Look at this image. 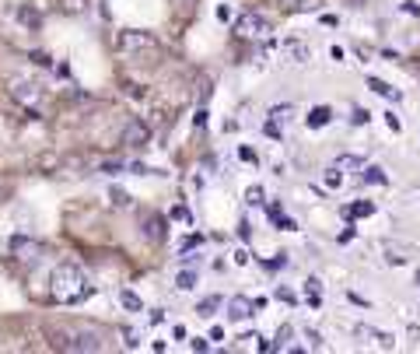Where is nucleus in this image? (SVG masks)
<instances>
[{
  "label": "nucleus",
  "instance_id": "obj_1",
  "mask_svg": "<svg viewBox=\"0 0 420 354\" xmlns=\"http://www.w3.org/2000/svg\"><path fill=\"white\" fill-rule=\"evenodd\" d=\"M49 295H53L56 306H81L84 298L91 295V284L81 274V266L60 264L53 270V277H49Z\"/></svg>",
  "mask_w": 420,
  "mask_h": 354
},
{
  "label": "nucleus",
  "instance_id": "obj_2",
  "mask_svg": "<svg viewBox=\"0 0 420 354\" xmlns=\"http://www.w3.org/2000/svg\"><path fill=\"white\" fill-rule=\"evenodd\" d=\"M53 348L60 351H98V333L95 330H70V326H56L53 333Z\"/></svg>",
  "mask_w": 420,
  "mask_h": 354
},
{
  "label": "nucleus",
  "instance_id": "obj_3",
  "mask_svg": "<svg viewBox=\"0 0 420 354\" xmlns=\"http://www.w3.org/2000/svg\"><path fill=\"white\" fill-rule=\"evenodd\" d=\"M270 32H273V25H270L263 14H256V11L238 14V21H235V36H238V39H266Z\"/></svg>",
  "mask_w": 420,
  "mask_h": 354
},
{
  "label": "nucleus",
  "instance_id": "obj_4",
  "mask_svg": "<svg viewBox=\"0 0 420 354\" xmlns=\"http://www.w3.org/2000/svg\"><path fill=\"white\" fill-rule=\"evenodd\" d=\"M120 144H123V147H147V144H151V127H147V123H140V120L126 123Z\"/></svg>",
  "mask_w": 420,
  "mask_h": 354
},
{
  "label": "nucleus",
  "instance_id": "obj_5",
  "mask_svg": "<svg viewBox=\"0 0 420 354\" xmlns=\"http://www.w3.org/2000/svg\"><path fill=\"white\" fill-rule=\"evenodd\" d=\"M11 249H14V256H18L21 264H28V266H36L42 260V246L36 239H14Z\"/></svg>",
  "mask_w": 420,
  "mask_h": 354
},
{
  "label": "nucleus",
  "instance_id": "obj_6",
  "mask_svg": "<svg viewBox=\"0 0 420 354\" xmlns=\"http://www.w3.org/2000/svg\"><path fill=\"white\" fill-rule=\"evenodd\" d=\"M382 253H385V260H389L392 266H406L414 256H417L414 246H399V242H382Z\"/></svg>",
  "mask_w": 420,
  "mask_h": 354
},
{
  "label": "nucleus",
  "instance_id": "obj_7",
  "mask_svg": "<svg viewBox=\"0 0 420 354\" xmlns=\"http://www.w3.org/2000/svg\"><path fill=\"white\" fill-rule=\"evenodd\" d=\"M158 49V39L154 36H147V32H133V28H126L120 32V49Z\"/></svg>",
  "mask_w": 420,
  "mask_h": 354
},
{
  "label": "nucleus",
  "instance_id": "obj_8",
  "mask_svg": "<svg viewBox=\"0 0 420 354\" xmlns=\"http://www.w3.org/2000/svg\"><path fill=\"white\" fill-rule=\"evenodd\" d=\"M144 239L147 242H165L168 239V222L162 214H147L144 218Z\"/></svg>",
  "mask_w": 420,
  "mask_h": 354
},
{
  "label": "nucleus",
  "instance_id": "obj_9",
  "mask_svg": "<svg viewBox=\"0 0 420 354\" xmlns=\"http://www.w3.org/2000/svg\"><path fill=\"white\" fill-rule=\"evenodd\" d=\"M39 95V85H32V81H11V98H18L21 105H36Z\"/></svg>",
  "mask_w": 420,
  "mask_h": 354
},
{
  "label": "nucleus",
  "instance_id": "obj_10",
  "mask_svg": "<svg viewBox=\"0 0 420 354\" xmlns=\"http://www.w3.org/2000/svg\"><path fill=\"white\" fill-rule=\"evenodd\" d=\"M256 309V302H249L246 295H235V298H228V316L235 319V323H246Z\"/></svg>",
  "mask_w": 420,
  "mask_h": 354
},
{
  "label": "nucleus",
  "instance_id": "obj_11",
  "mask_svg": "<svg viewBox=\"0 0 420 354\" xmlns=\"http://www.w3.org/2000/svg\"><path fill=\"white\" fill-rule=\"evenodd\" d=\"M340 214H343L347 222H354V218H372V214H375V204H372V200H361V204H347V207H343Z\"/></svg>",
  "mask_w": 420,
  "mask_h": 354
},
{
  "label": "nucleus",
  "instance_id": "obj_12",
  "mask_svg": "<svg viewBox=\"0 0 420 354\" xmlns=\"http://www.w3.org/2000/svg\"><path fill=\"white\" fill-rule=\"evenodd\" d=\"M330 120H333V109H330V105H315V109H312V113L305 116V123H308L312 130H319V127H326Z\"/></svg>",
  "mask_w": 420,
  "mask_h": 354
},
{
  "label": "nucleus",
  "instance_id": "obj_13",
  "mask_svg": "<svg viewBox=\"0 0 420 354\" xmlns=\"http://www.w3.org/2000/svg\"><path fill=\"white\" fill-rule=\"evenodd\" d=\"M357 333H361V337H375L378 348H385V351H389V348H396V337H392V333H385V330H368V326H357Z\"/></svg>",
  "mask_w": 420,
  "mask_h": 354
},
{
  "label": "nucleus",
  "instance_id": "obj_14",
  "mask_svg": "<svg viewBox=\"0 0 420 354\" xmlns=\"http://www.w3.org/2000/svg\"><path fill=\"white\" fill-rule=\"evenodd\" d=\"M368 88L375 91V95H382V98H389V102H399V98H403L392 85H385V81H378V78H368Z\"/></svg>",
  "mask_w": 420,
  "mask_h": 354
},
{
  "label": "nucleus",
  "instance_id": "obj_15",
  "mask_svg": "<svg viewBox=\"0 0 420 354\" xmlns=\"http://www.w3.org/2000/svg\"><path fill=\"white\" fill-rule=\"evenodd\" d=\"M333 165H340L343 172H364V158H357V155H340Z\"/></svg>",
  "mask_w": 420,
  "mask_h": 354
},
{
  "label": "nucleus",
  "instance_id": "obj_16",
  "mask_svg": "<svg viewBox=\"0 0 420 354\" xmlns=\"http://www.w3.org/2000/svg\"><path fill=\"white\" fill-rule=\"evenodd\" d=\"M221 306H224V302H221V295H210V298H204V302L196 306V316H204V319H214Z\"/></svg>",
  "mask_w": 420,
  "mask_h": 354
},
{
  "label": "nucleus",
  "instance_id": "obj_17",
  "mask_svg": "<svg viewBox=\"0 0 420 354\" xmlns=\"http://www.w3.org/2000/svg\"><path fill=\"white\" fill-rule=\"evenodd\" d=\"M361 179H364V182H372V186H385V182H389V176H385V169H382V165H364Z\"/></svg>",
  "mask_w": 420,
  "mask_h": 354
},
{
  "label": "nucleus",
  "instance_id": "obj_18",
  "mask_svg": "<svg viewBox=\"0 0 420 354\" xmlns=\"http://www.w3.org/2000/svg\"><path fill=\"white\" fill-rule=\"evenodd\" d=\"M175 288H179V291H193V288H196V270H189V266H186V270H179Z\"/></svg>",
  "mask_w": 420,
  "mask_h": 354
},
{
  "label": "nucleus",
  "instance_id": "obj_19",
  "mask_svg": "<svg viewBox=\"0 0 420 354\" xmlns=\"http://www.w3.org/2000/svg\"><path fill=\"white\" fill-rule=\"evenodd\" d=\"M322 182H326L330 189H340V186H343V169H340V165H330L326 176H322Z\"/></svg>",
  "mask_w": 420,
  "mask_h": 354
},
{
  "label": "nucleus",
  "instance_id": "obj_20",
  "mask_svg": "<svg viewBox=\"0 0 420 354\" xmlns=\"http://www.w3.org/2000/svg\"><path fill=\"white\" fill-rule=\"evenodd\" d=\"M109 200H112L116 207H130V193H126V189H120V186H112V189H109Z\"/></svg>",
  "mask_w": 420,
  "mask_h": 354
},
{
  "label": "nucleus",
  "instance_id": "obj_21",
  "mask_svg": "<svg viewBox=\"0 0 420 354\" xmlns=\"http://www.w3.org/2000/svg\"><path fill=\"white\" fill-rule=\"evenodd\" d=\"M120 302H123V306H126L130 312H144V306H140V298H137L133 291H123V295H120Z\"/></svg>",
  "mask_w": 420,
  "mask_h": 354
},
{
  "label": "nucleus",
  "instance_id": "obj_22",
  "mask_svg": "<svg viewBox=\"0 0 420 354\" xmlns=\"http://www.w3.org/2000/svg\"><path fill=\"white\" fill-rule=\"evenodd\" d=\"M288 49H291V56L298 60V63H305V60H308V46H305V43H294V39H291V43H288Z\"/></svg>",
  "mask_w": 420,
  "mask_h": 354
},
{
  "label": "nucleus",
  "instance_id": "obj_23",
  "mask_svg": "<svg viewBox=\"0 0 420 354\" xmlns=\"http://www.w3.org/2000/svg\"><path fill=\"white\" fill-rule=\"evenodd\" d=\"M291 105H273V109H270V120H277V123H284V120H291Z\"/></svg>",
  "mask_w": 420,
  "mask_h": 354
},
{
  "label": "nucleus",
  "instance_id": "obj_24",
  "mask_svg": "<svg viewBox=\"0 0 420 354\" xmlns=\"http://www.w3.org/2000/svg\"><path fill=\"white\" fill-rule=\"evenodd\" d=\"M246 204H249V207H259V204H263V186H249V189H246Z\"/></svg>",
  "mask_w": 420,
  "mask_h": 354
},
{
  "label": "nucleus",
  "instance_id": "obj_25",
  "mask_svg": "<svg viewBox=\"0 0 420 354\" xmlns=\"http://www.w3.org/2000/svg\"><path fill=\"white\" fill-rule=\"evenodd\" d=\"M263 133H266V137H273V140H280V123H277V120H266V123H263Z\"/></svg>",
  "mask_w": 420,
  "mask_h": 354
},
{
  "label": "nucleus",
  "instance_id": "obj_26",
  "mask_svg": "<svg viewBox=\"0 0 420 354\" xmlns=\"http://www.w3.org/2000/svg\"><path fill=\"white\" fill-rule=\"evenodd\" d=\"M305 340H308V348H312V351H319V348H322V337H319L315 330H305Z\"/></svg>",
  "mask_w": 420,
  "mask_h": 354
},
{
  "label": "nucleus",
  "instance_id": "obj_27",
  "mask_svg": "<svg viewBox=\"0 0 420 354\" xmlns=\"http://www.w3.org/2000/svg\"><path fill=\"white\" fill-rule=\"evenodd\" d=\"M238 158H242V162H246V165H256V162H259V158H256V151H252V147H238Z\"/></svg>",
  "mask_w": 420,
  "mask_h": 354
},
{
  "label": "nucleus",
  "instance_id": "obj_28",
  "mask_svg": "<svg viewBox=\"0 0 420 354\" xmlns=\"http://www.w3.org/2000/svg\"><path fill=\"white\" fill-rule=\"evenodd\" d=\"M385 123H389V130H392V133L403 130V123H399V116H396V113H385Z\"/></svg>",
  "mask_w": 420,
  "mask_h": 354
},
{
  "label": "nucleus",
  "instance_id": "obj_29",
  "mask_svg": "<svg viewBox=\"0 0 420 354\" xmlns=\"http://www.w3.org/2000/svg\"><path fill=\"white\" fill-rule=\"evenodd\" d=\"M123 344H126V348H140V340H137V333H133V330H123Z\"/></svg>",
  "mask_w": 420,
  "mask_h": 354
},
{
  "label": "nucleus",
  "instance_id": "obj_30",
  "mask_svg": "<svg viewBox=\"0 0 420 354\" xmlns=\"http://www.w3.org/2000/svg\"><path fill=\"white\" fill-rule=\"evenodd\" d=\"M189 348H193V351H210V340H204V337H196V340H189Z\"/></svg>",
  "mask_w": 420,
  "mask_h": 354
},
{
  "label": "nucleus",
  "instance_id": "obj_31",
  "mask_svg": "<svg viewBox=\"0 0 420 354\" xmlns=\"http://www.w3.org/2000/svg\"><path fill=\"white\" fill-rule=\"evenodd\" d=\"M368 120H372V113H368V109H357V113H354V123H357V127H364Z\"/></svg>",
  "mask_w": 420,
  "mask_h": 354
},
{
  "label": "nucleus",
  "instance_id": "obj_32",
  "mask_svg": "<svg viewBox=\"0 0 420 354\" xmlns=\"http://www.w3.org/2000/svg\"><path fill=\"white\" fill-rule=\"evenodd\" d=\"M21 21H25V25H39L42 18L36 14V11H21Z\"/></svg>",
  "mask_w": 420,
  "mask_h": 354
},
{
  "label": "nucleus",
  "instance_id": "obj_33",
  "mask_svg": "<svg viewBox=\"0 0 420 354\" xmlns=\"http://www.w3.org/2000/svg\"><path fill=\"white\" fill-rule=\"evenodd\" d=\"M277 298H280V302H288V306H294V302H298V298H294V291H288V288H280V291H277Z\"/></svg>",
  "mask_w": 420,
  "mask_h": 354
},
{
  "label": "nucleus",
  "instance_id": "obj_34",
  "mask_svg": "<svg viewBox=\"0 0 420 354\" xmlns=\"http://www.w3.org/2000/svg\"><path fill=\"white\" fill-rule=\"evenodd\" d=\"M403 11H406V14H414V18H420V4H417V0H406V4H403Z\"/></svg>",
  "mask_w": 420,
  "mask_h": 354
},
{
  "label": "nucleus",
  "instance_id": "obj_35",
  "mask_svg": "<svg viewBox=\"0 0 420 354\" xmlns=\"http://www.w3.org/2000/svg\"><path fill=\"white\" fill-rule=\"evenodd\" d=\"M217 18H221V21H231V7L221 4V7H217Z\"/></svg>",
  "mask_w": 420,
  "mask_h": 354
},
{
  "label": "nucleus",
  "instance_id": "obj_36",
  "mask_svg": "<svg viewBox=\"0 0 420 354\" xmlns=\"http://www.w3.org/2000/svg\"><path fill=\"white\" fill-rule=\"evenodd\" d=\"M204 123H207V109H200V113H196V116H193V127H196V130H200V127H204Z\"/></svg>",
  "mask_w": 420,
  "mask_h": 354
},
{
  "label": "nucleus",
  "instance_id": "obj_37",
  "mask_svg": "<svg viewBox=\"0 0 420 354\" xmlns=\"http://www.w3.org/2000/svg\"><path fill=\"white\" fill-rule=\"evenodd\" d=\"M305 288H308V295H319V288H322V284H319L315 277H308V284H305Z\"/></svg>",
  "mask_w": 420,
  "mask_h": 354
},
{
  "label": "nucleus",
  "instance_id": "obj_38",
  "mask_svg": "<svg viewBox=\"0 0 420 354\" xmlns=\"http://www.w3.org/2000/svg\"><path fill=\"white\" fill-rule=\"evenodd\" d=\"M235 264L246 266V264H249V253H246V249H238V253H235Z\"/></svg>",
  "mask_w": 420,
  "mask_h": 354
},
{
  "label": "nucleus",
  "instance_id": "obj_39",
  "mask_svg": "<svg viewBox=\"0 0 420 354\" xmlns=\"http://www.w3.org/2000/svg\"><path fill=\"white\" fill-rule=\"evenodd\" d=\"M193 246H200V235H189V239L182 242V249H193Z\"/></svg>",
  "mask_w": 420,
  "mask_h": 354
},
{
  "label": "nucleus",
  "instance_id": "obj_40",
  "mask_svg": "<svg viewBox=\"0 0 420 354\" xmlns=\"http://www.w3.org/2000/svg\"><path fill=\"white\" fill-rule=\"evenodd\" d=\"M172 337L175 340H186V326H172Z\"/></svg>",
  "mask_w": 420,
  "mask_h": 354
},
{
  "label": "nucleus",
  "instance_id": "obj_41",
  "mask_svg": "<svg viewBox=\"0 0 420 354\" xmlns=\"http://www.w3.org/2000/svg\"><path fill=\"white\" fill-rule=\"evenodd\" d=\"M343 4H350V7H364L368 0H343Z\"/></svg>",
  "mask_w": 420,
  "mask_h": 354
},
{
  "label": "nucleus",
  "instance_id": "obj_42",
  "mask_svg": "<svg viewBox=\"0 0 420 354\" xmlns=\"http://www.w3.org/2000/svg\"><path fill=\"white\" fill-rule=\"evenodd\" d=\"M417 284H420V274H417Z\"/></svg>",
  "mask_w": 420,
  "mask_h": 354
}]
</instances>
